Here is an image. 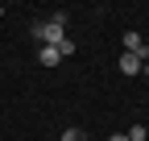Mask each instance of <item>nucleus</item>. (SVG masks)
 Wrapping results in <instances>:
<instances>
[{"label": "nucleus", "instance_id": "1", "mask_svg": "<svg viewBox=\"0 0 149 141\" xmlns=\"http://www.w3.org/2000/svg\"><path fill=\"white\" fill-rule=\"evenodd\" d=\"M33 38L42 42V46H58L66 38V13H54L50 21H37L33 25Z\"/></svg>", "mask_w": 149, "mask_h": 141}, {"label": "nucleus", "instance_id": "2", "mask_svg": "<svg viewBox=\"0 0 149 141\" xmlns=\"http://www.w3.org/2000/svg\"><path fill=\"white\" fill-rule=\"evenodd\" d=\"M124 54H137V58L149 62V46L141 42V33H137V29H128V33H124Z\"/></svg>", "mask_w": 149, "mask_h": 141}, {"label": "nucleus", "instance_id": "3", "mask_svg": "<svg viewBox=\"0 0 149 141\" xmlns=\"http://www.w3.org/2000/svg\"><path fill=\"white\" fill-rule=\"evenodd\" d=\"M141 66H145V58H137V54H120V70H124L128 79L141 75Z\"/></svg>", "mask_w": 149, "mask_h": 141}, {"label": "nucleus", "instance_id": "4", "mask_svg": "<svg viewBox=\"0 0 149 141\" xmlns=\"http://www.w3.org/2000/svg\"><path fill=\"white\" fill-rule=\"evenodd\" d=\"M37 62H42V66H58V62H62L58 46H42V50H37Z\"/></svg>", "mask_w": 149, "mask_h": 141}, {"label": "nucleus", "instance_id": "5", "mask_svg": "<svg viewBox=\"0 0 149 141\" xmlns=\"http://www.w3.org/2000/svg\"><path fill=\"white\" fill-rule=\"evenodd\" d=\"M124 137H128V141H149V133H145V125H133V129L124 133Z\"/></svg>", "mask_w": 149, "mask_h": 141}, {"label": "nucleus", "instance_id": "6", "mask_svg": "<svg viewBox=\"0 0 149 141\" xmlns=\"http://www.w3.org/2000/svg\"><path fill=\"white\" fill-rule=\"evenodd\" d=\"M74 50H79V46H74L70 38H62V42H58V54H62V58H70V54H74Z\"/></svg>", "mask_w": 149, "mask_h": 141}, {"label": "nucleus", "instance_id": "7", "mask_svg": "<svg viewBox=\"0 0 149 141\" xmlns=\"http://www.w3.org/2000/svg\"><path fill=\"white\" fill-rule=\"evenodd\" d=\"M58 141H87V137H83V129H66Z\"/></svg>", "mask_w": 149, "mask_h": 141}, {"label": "nucleus", "instance_id": "8", "mask_svg": "<svg viewBox=\"0 0 149 141\" xmlns=\"http://www.w3.org/2000/svg\"><path fill=\"white\" fill-rule=\"evenodd\" d=\"M108 141H128V137H124V133H112V137H108Z\"/></svg>", "mask_w": 149, "mask_h": 141}, {"label": "nucleus", "instance_id": "9", "mask_svg": "<svg viewBox=\"0 0 149 141\" xmlns=\"http://www.w3.org/2000/svg\"><path fill=\"white\" fill-rule=\"evenodd\" d=\"M141 75H149V62H145V66H141Z\"/></svg>", "mask_w": 149, "mask_h": 141}]
</instances>
